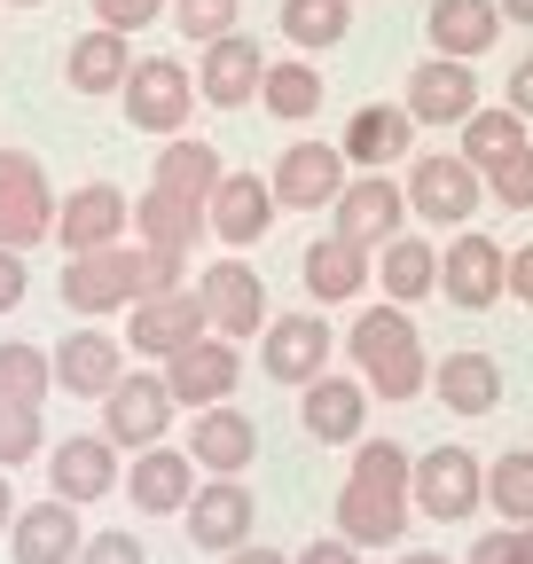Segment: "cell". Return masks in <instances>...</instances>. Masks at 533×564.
Listing matches in <instances>:
<instances>
[{"label": "cell", "mask_w": 533, "mask_h": 564, "mask_svg": "<svg viewBox=\"0 0 533 564\" xmlns=\"http://www.w3.org/2000/svg\"><path fill=\"white\" fill-rule=\"evenodd\" d=\"M205 212H213V236H220L228 251H251L266 228H275V212H283V204H275V181H259V173H228V181L213 188V204H205Z\"/></svg>", "instance_id": "4316f807"}, {"label": "cell", "mask_w": 533, "mask_h": 564, "mask_svg": "<svg viewBox=\"0 0 533 564\" xmlns=\"http://www.w3.org/2000/svg\"><path fill=\"white\" fill-rule=\"evenodd\" d=\"M409 220H416V212H409V181H392V173H353L346 196L329 204V228L353 236V243H369V251H384Z\"/></svg>", "instance_id": "ba28073f"}, {"label": "cell", "mask_w": 533, "mask_h": 564, "mask_svg": "<svg viewBox=\"0 0 533 564\" xmlns=\"http://www.w3.org/2000/svg\"><path fill=\"white\" fill-rule=\"evenodd\" d=\"M126 40L133 32H110V24H95V32H79L72 47H63V79H72V95H118L126 87V70H133V55H126Z\"/></svg>", "instance_id": "4dcf8cb0"}, {"label": "cell", "mask_w": 533, "mask_h": 564, "mask_svg": "<svg viewBox=\"0 0 533 564\" xmlns=\"http://www.w3.org/2000/svg\"><path fill=\"white\" fill-rule=\"evenodd\" d=\"M525 126H533V118H518L510 102H479L455 133H463V158L487 173V165H502V158H518V150H525Z\"/></svg>", "instance_id": "d590c367"}, {"label": "cell", "mask_w": 533, "mask_h": 564, "mask_svg": "<svg viewBox=\"0 0 533 564\" xmlns=\"http://www.w3.org/2000/svg\"><path fill=\"white\" fill-rule=\"evenodd\" d=\"M266 181H275V204L283 212H329V204L346 196V181H353V158L329 150V141H291Z\"/></svg>", "instance_id": "7c38bea8"}, {"label": "cell", "mask_w": 533, "mask_h": 564, "mask_svg": "<svg viewBox=\"0 0 533 564\" xmlns=\"http://www.w3.org/2000/svg\"><path fill=\"white\" fill-rule=\"evenodd\" d=\"M157 17H173L165 0H95V24H110V32H150Z\"/></svg>", "instance_id": "ee69618b"}, {"label": "cell", "mask_w": 533, "mask_h": 564, "mask_svg": "<svg viewBox=\"0 0 533 564\" xmlns=\"http://www.w3.org/2000/svg\"><path fill=\"white\" fill-rule=\"evenodd\" d=\"M236 377H243V352H236V337H220V329H205L196 345H181L173 361H165V384H173L181 408H213V400H228Z\"/></svg>", "instance_id": "ac0fdd59"}, {"label": "cell", "mask_w": 533, "mask_h": 564, "mask_svg": "<svg viewBox=\"0 0 533 564\" xmlns=\"http://www.w3.org/2000/svg\"><path fill=\"white\" fill-rule=\"evenodd\" d=\"M213 329V314H205V299L188 291H157V299H133V314H126V345L133 352H157V361H173L181 345H196Z\"/></svg>", "instance_id": "9a60e30c"}, {"label": "cell", "mask_w": 533, "mask_h": 564, "mask_svg": "<svg viewBox=\"0 0 533 564\" xmlns=\"http://www.w3.org/2000/svg\"><path fill=\"white\" fill-rule=\"evenodd\" d=\"M188 95H196V79H188V63H173V55H133L126 87H118L126 126H142V133H157V141L188 133V110H196Z\"/></svg>", "instance_id": "277c9868"}, {"label": "cell", "mask_w": 533, "mask_h": 564, "mask_svg": "<svg viewBox=\"0 0 533 564\" xmlns=\"http://www.w3.org/2000/svg\"><path fill=\"white\" fill-rule=\"evenodd\" d=\"M487 502L502 510V525H533V447H510L487 463Z\"/></svg>", "instance_id": "f35d334b"}, {"label": "cell", "mask_w": 533, "mask_h": 564, "mask_svg": "<svg viewBox=\"0 0 533 564\" xmlns=\"http://www.w3.org/2000/svg\"><path fill=\"white\" fill-rule=\"evenodd\" d=\"M502 102H510L518 118H533V55H518V63H510V87H502Z\"/></svg>", "instance_id": "681fc988"}, {"label": "cell", "mask_w": 533, "mask_h": 564, "mask_svg": "<svg viewBox=\"0 0 533 564\" xmlns=\"http://www.w3.org/2000/svg\"><path fill=\"white\" fill-rule=\"evenodd\" d=\"M377 291L416 306V299H439V243H424L416 228H400L384 251H377Z\"/></svg>", "instance_id": "d6a6232c"}, {"label": "cell", "mask_w": 533, "mask_h": 564, "mask_svg": "<svg viewBox=\"0 0 533 564\" xmlns=\"http://www.w3.org/2000/svg\"><path fill=\"white\" fill-rule=\"evenodd\" d=\"M133 299V282H126V243H110V251H72L63 259V306L72 314H118Z\"/></svg>", "instance_id": "f1b7e54d"}, {"label": "cell", "mask_w": 533, "mask_h": 564, "mask_svg": "<svg viewBox=\"0 0 533 564\" xmlns=\"http://www.w3.org/2000/svg\"><path fill=\"white\" fill-rule=\"evenodd\" d=\"M126 228H133V204L110 188V181H87V188H72L55 204V243H63V259L72 251H110V243H126Z\"/></svg>", "instance_id": "2e32d148"}, {"label": "cell", "mask_w": 533, "mask_h": 564, "mask_svg": "<svg viewBox=\"0 0 533 564\" xmlns=\"http://www.w3.org/2000/svg\"><path fill=\"white\" fill-rule=\"evenodd\" d=\"M329 352H338V329H329L314 306L306 314H275V322L259 329V369L275 377V384H291V392L329 369Z\"/></svg>", "instance_id": "9c48e42d"}, {"label": "cell", "mask_w": 533, "mask_h": 564, "mask_svg": "<svg viewBox=\"0 0 533 564\" xmlns=\"http://www.w3.org/2000/svg\"><path fill=\"white\" fill-rule=\"evenodd\" d=\"M502 24H525L533 32V0H502Z\"/></svg>", "instance_id": "db71d44e"}, {"label": "cell", "mask_w": 533, "mask_h": 564, "mask_svg": "<svg viewBox=\"0 0 533 564\" xmlns=\"http://www.w3.org/2000/svg\"><path fill=\"white\" fill-rule=\"evenodd\" d=\"M9 525H17V486H9V470H0V541H9Z\"/></svg>", "instance_id": "f5cc1de1"}, {"label": "cell", "mask_w": 533, "mask_h": 564, "mask_svg": "<svg viewBox=\"0 0 533 564\" xmlns=\"http://www.w3.org/2000/svg\"><path fill=\"white\" fill-rule=\"evenodd\" d=\"M133 236L188 251L196 236H213V212H205V196H181V188H157V181H150L142 196H133Z\"/></svg>", "instance_id": "f546056e"}, {"label": "cell", "mask_w": 533, "mask_h": 564, "mask_svg": "<svg viewBox=\"0 0 533 564\" xmlns=\"http://www.w3.org/2000/svg\"><path fill=\"white\" fill-rule=\"evenodd\" d=\"M275 24H283V40H291L298 55H322V47H338V40H346L353 0H283Z\"/></svg>", "instance_id": "8d00e7d4"}, {"label": "cell", "mask_w": 533, "mask_h": 564, "mask_svg": "<svg viewBox=\"0 0 533 564\" xmlns=\"http://www.w3.org/2000/svg\"><path fill=\"white\" fill-rule=\"evenodd\" d=\"M24 291H32L24 251H9V243H0V314H9V306H24Z\"/></svg>", "instance_id": "7dc6e473"}, {"label": "cell", "mask_w": 533, "mask_h": 564, "mask_svg": "<svg viewBox=\"0 0 533 564\" xmlns=\"http://www.w3.org/2000/svg\"><path fill=\"white\" fill-rule=\"evenodd\" d=\"M416 110V126H463L479 110V70L463 63V55H432L409 70V95H400Z\"/></svg>", "instance_id": "ffe728a7"}, {"label": "cell", "mask_w": 533, "mask_h": 564, "mask_svg": "<svg viewBox=\"0 0 533 564\" xmlns=\"http://www.w3.org/2000/svg\"><path fill=\"white\" fill-rule=\"evenodd\" d=\"M196 299H205V314H213V329L220 337H259L266 322H275V314H266V282L251 274V259L243 251H228V259H213L205 267V282H196Z\"/></svg>", "instance_id": "4fadbf2b"}, {"label": "cell", "mask_w": 533, "mask_h": 564, "mask_svg": "<svg viewBox=\"0 0 533 564\" xmlns=\"http://www.w3.org/2000/svg\"><path fill=\"white\" fill-rule=\"evenodd\" d=\"M32 455H47V423H40V408L0 400V470H24Z\"/></svg>", "instance_id": "60d3db41"}, {"label": "cell", "mask_w": 533, "mask_h": 564, "mask_svg": "<svg viewBox=\"0 0 533 564\" xmlns=\"http://www.w3.org/2000/svg\"><path fill=\"white\" fill-rule=\"evenodd\" d=\"M79 564H150V549L133 541L126 525H110V533H87V549H79Z\"/></svg>", "instance_id": "f6af8a7d"}, {"label": "cell", "mask_w": 533, "mask_h": 564, "mask_svg": "<svg viewBox=\"0 0 533 564\" xmlns=\"http://www.w3.org/2000/svg\"><path fill=\"white\" fill-rule=\"evenodd\" d=\"M0 9H40V0H0Z\"/></svg>", "instance_id": "9f6ffc18"}, {"label": "cell", "mask_w": 533, "mask_h": 564, "mask_svg": "<svg viewBox=\"0 0 533 564\" xmlns=\"http://www.w3.org/2000/svg\"><path fill=\"white\" fill-rule=\"evenodd\" d=\"M47 392H55V352H47V345L9 337V345H0V400H17V408H47Z\"/></svg>", "instance_id": "74e56055"}, {"label": "cell", "mask_w": 533, "mask_h": 564, "mask_svg": "<svg viewBox=\"0 0 533 564\" xmlns=\"http://www.w3.org/2000/svg\"><path fill=\"white\" fill-rule=\"evenodd\" d=\"M322 102H329V87H322V70H314V55H291V63H266V87H259V110H275V118L306 126V118H314Z\"/></svg>", "instance_id": "e575fe53"}, {"label": "cell", "mask_w": 533, "mask_h": 564, "mask_svg": "<svg viewBox=\"0 0 533 564\" xmlns=\"http://www.w3.org/2000/svg\"><path fill=\"white\" fill-rule=\"evenodd\" d=\"M487 196H494L502 212H533V141H525L518 158L487 165Z\"/></svg>", "instance_id": "7bdbcfd3"}, {"label": "cell", "mask_w": 533, "mask_h": 564, "mask_svg": "<svg viewBox=\"0 0 533 564\" xmlns=\"http://www.w3.org/2000/svg\"><path fill=\"white\" fill-rule=\"evenodd\" d=\"M150 181H157V188H181V196H205V204H213V188L228 181V158L213 150L205 133H173L165 150H157V165H150Z\"/></svg>", "instance_id": "836d02e7"}, {"label": "cell", "mask_w": 533, "mask_h": 564, "mask_svg": "<svg viewBox=\"0 0 533 564\" xmlns=\"http://www.w3.org/2000/svg\"><path fill=\"white\" fill-rule=\"evenodd\" d=\"M298 423H306V440H314V447H353V440H361V423H369V384L322 369L314 384H298Z\"/></svg>", "instance_id": "d6986e66"}, {"label": "cell", "mask_w": 533, "mask_h": 564, "mask_svg": "<svg viewBox=\"0 0 533 564\" xmlns=\"http://www.w3.org/2000/svg\"><path fill=\"white\" fill-rule=\"evenodd\" d=\"M181 518H188V541H196V549L228 556V549L251 541V518H259V510H251V486H243V478H205V486L188 494Z\"/></svg>", "instance_id": "7402d4cb"}, {"label": "cell", "mask_w": 533, "mask_h": 564, "mask_svg": "<svg viewBox=\"0 0 533 564\" xmlns=\"http://www.w3.org/2000/svg\"><path fill=\"white\" fill-rule=\"evenodd\" d=\"M409 141H416V110L409 102H361L346 118V141L338 150L361 165V173H384V165H409Z\"/></svg>", "instance_id": "d4e9b609"}, {"label": "cell", "mask_w": 533, "mask_h": 564, "mask_svg": "<svg viewBox=\"0 0 533 564\" xmlns=\"http://www.w3.org/2000/svg\"><path fill=\"white\" fill-rule=\"evenodd\" d=\"M298 274H306L314 306H346V299H361V291H369L377 259H369V243H353V236H338V228H329V236H314V243H306Z\"/></svg>", "instance_id": "cb8c5ba5"}, {"label": "cell", "mask_w": 533, "mask_h": 564, "mask_svg": "<svg viewBox=\"0 0 533 564\" xmlns=\"http://www.w3.org/2000/svg\"><path fill=\"white\" fill-rule=\"evenodd\" d=\"M236 9H243V0H173V32L213 47L220 32H236Z\"/></svg>", "instance_id": "b9f144b4"}, {"label": "cell", "mask_w": 533, "mask_h": 564, "mask_svg": "<svg viewBox=\"0 0 533 564\" xmlns=\"http://www.w3.org/2000/svg\"><path fill=\"white\" fill-rule=\"evenodd\" d=\"M416 518H432V525H463V518H479L487 510V463L471 455V447H455V440H439V447H424L416 455Z\"/></svg>", "instance_id": "3957f363"}, {"label": "cell", "mask_w": 533, "mask_h": 564, "mask_svg": "<svg viewBox=\"0 0 533 564\" xmlns=\"http://www.w3.org/2000/svg\"><path fill=\"white\" fill-rule=\"evenodd\" d=\"M126 447L110 440V432H72L63 447H47V494H63V502H102V494H118L126 486V463H118Z\"/></svg>", "instance_id": "8fae6325"}, {"label": "cell", "mask_w": 533, "mask_h": 564, "mask_svg": "<svg viewBox=\"0 0 533 564\" xmlns=\"http://www.w3.org/2000/svg\"><path fill=\"white\" fill-rule=\"evenodd\" d=\"M188 470H196V455L188 447H142V455H126V502L142 510V518H181L188 510Z\"/></svg>", "instance_id": "603a6c76"}, {"label": "cell", "mask_w": 533, "mask_h": 564, "mask_svg": "<svg viewBox=\"0 0 533 564\" xmlns=\"http://www.w3.org/2000/svg\"><path fill=\"white\" fill-rule=\"evenodd\" d=\"M79 549H87V525H79V502H63V494L17 510V525H9L17 564H79Z\"/></svg>", "instance_id": "44dd1931"}, {"label": "cell", "mask_w": 533, "mask_h": 564, "mask_svg": "<svg viewBox=\"0 0 533 564\" xmlns=\"http://www.w3.org/2000/svg\"><path fill=\"white\" fill-rule=\"evenodd\" d=\"M266 55L259 40H243V32H220L213 47H205V63H196V102H213V110H251L259 102V87H266Z\"/></svg>", "instance_id": "5bb4252c"}, {"label": "cell", "mask_w": 533, "mask_h": 564, "mask_svg": "<svg viewBox=\"0 0 533 564\" xmlns=\"http://www.w3.org/2000/svg\"><path fill=\"white\" fill-rule=\"evenodd\" d=\"M479 204H487V173L463 158V150H455V158L409 165V212H416L424 228H471Z\"/></svg>", "instance_id": "8992f818"}, {"label": "cell", "mask_w": 533, "mask_h": 564, "mask_svg": "<svg viewBox=\"0 0 533 564\" xmlns=\"http://www.w3.org/2000/svg\"><path fill=\"white\" fill-rule=\"evenodd\" d=\"M118 377H126V345H118V337H102V329H72V337L55 345V392L102 400Z\"/></svg>", "instance_id": "83f0119b"}, {"label": "cell", "mask_w": 533, "mask_h": 564, "mask_svg": "<svg viewBox=\"0 0 533 564\" xmlns=\"http://www.w3.org/2000/svg\"><path fill=\"white\" fill-rule=\"evenodd\" d=\"M346 352H353V377H361L377 400H416V392L432 384L424 337H416V322H409V306H400V299H384V306L353 314Z\"/></svg>", "instance_id": "7a4b0ae2"}, {"label": "cell", "mask_w": 533, "mask_h": 564, "mask_svg": "<svg viewBox=\"0 0 533 564\" xmlns=\"http://www.w3.org/2000/svg\"><path fill=\"white\" fill-rule=\"evenodd\" d=\"M188 455H196V470H205V478H243L251 455H259V423H251L243 408H228V400L188 408Z\"/></svg>", "instance_id": "e0dca14e"}, {"label": "cell", "mask_w": 533, "mask_h": 564, "mask_svg": "<svg viewBox=\"0 0 533 564\" xmlns=\"http://www.w3.org/2000/svg\"><path fill=\"white\" fill-rule=\"evenodd\" d=\"M510 291V251L487 228H455V243L439 251V299L463 314H487Z\"/></svg>", "instance_id": "52a82bcc"}, {"label": "cell", "mask_w": 533, "mask_h": 564, "mask_svg": "<svg viewBox=\"0 0 533 564\" xmlns=\"http://www.w3.org/2000/svg\"><path fill=\"white\" fill-rule=\"evenodd\" d=\"M416 455L400 447V440H353V470H346V486H338V533L353 541V549H384V541H400L409 533V518H416Z\"/></svg>", "instance_id": "6da1fadb"}, {"label": "cell", "mask_w": 533, "mask_h": 564, "mask_svg": "<svg viewBox=\"0 0 533 564\" xmlns=\"http://www.w3.org/2000/svg\"><path fill=\"white\" fill-rule=\"evenodd\" d=\"M220 564H291L283 549H266V541H243V549H228Z\"/></svg>", "instance_id": "816d5d0a"}, {"label": "cell", "mask_w": 533, "mask_h": 564, "mask_svg": "<svg viewBox=\"0 0 533 564\" xmlns=\"http://www.w3.org/2000/svg\"><path fill=\"white\" fill-rule=\"evenodd\" d=\"M291 564H361V549H353L346 533H329V541H306Z\"/></svg>", "instance_id": "c3c4849f"}, {"label": "cell", "mask_w": 533, "mask_h": 564, "mask_svg": "<svg viewBox=\"0 0 533 564\" xmlns=\"http://www.w3.org/2000/svg\"><path fill=\"white\" fill-rule=\"evenodd\" d=\"M432 384H439L447 415H494L502 408V361L494 352H439Z\"/></svg>", "instance_id": "1f68e13d"}, {"label": "cell", "mask_w": 533, "mask_h": 564, "mask_svg": "<svg viewBox=\"0 0 533 564\" xmlns=\"http://www.w3.org/2000/svg\"><path fill=\"white\" fill-rule=\"evenodd\" d=\"M463 564H525V525H494L487 541H471Z\"/></svg>", "instance_id": "bcb514c9"}, {"label": "cell", "mask_w": 533, "mask_h": 564, "mask_svg": "<svg viewBox=\"0 0 533 564\" xmlns=\"http://www.w3.org/2000/svg\"><path fill=\"white\" fill-rule=\"evenodd\" d=\"M55 236V196H47V173L32 150H0V243L9 251H32Z\"/></svg>", "instance_id": "30bf717a"}, {"label": "cell", "mask_w": 533, "mask_h": 564, "mask_svg": "<svg viewBox=\"0 0 533 564\" xmlns=\"http://www.w3.org/2000/svg\"><path fill=\"white\" fill-rule=\"evenodd\" d=\"M424 40H432V55H463V63L494 55L502 47V0H432Z\"/></svg>", "instance_id": "484cf974"}, {"label": "cell", "mask_w": 533, "mask_h": 564, "mask_svg": "<svg viewBox=\"0 0 533 564\" xmlns=\"http://www.w3.org/2000/svg\"><path fill=\"white\" fill-rule=\"evenodd\" d=\"M181 267H188V251H173V243H142V236L126 243V282H133V299L181 291Z\"/></svg>", "instance_id": "ab89813d"}, {"label": "cell", "mask_w": 533, "mask_h": 564, "mask_svg": "<svg viewBox=\"0 0 533 564\" xmlns=\"http://www.w3.org/2000/svg\"><path fill=\"white\" fill-rule=\"evenodd\" d=\"M510 299H518V306H533V243H518V251H510Z\"/></svg>", "instance_id": "f907efd6"}, {"label": "cell", "mask_w": 533, "mask_h": 564, "mask_svg": "<svg viewBox=\"0 0 533 564\" xmlns=\"http://www.w3.org/2000/svg\"><path fill=\"white\" fill-rule=\"evenodd\" d=\"M173 384H165V369H126L110 392H102V432L126 447V455H142V447H157L165 432H173Z\"/></svg>", "instance_id": "5b68a950"}, {"label": "cell", "mask_w": 533, "mask_h": 564, "mask_svg": "<svg viewBox=\"0 0 533 564\" xmlns=\"http://www.w3.org/2000/svg\"><path fill=\"white\" fill-rule=\"evenodd\" d=\"M400 564H455V556H439V549H409Z\"/></svg>", "instance_id": "11a10c76"}]
</instances>
